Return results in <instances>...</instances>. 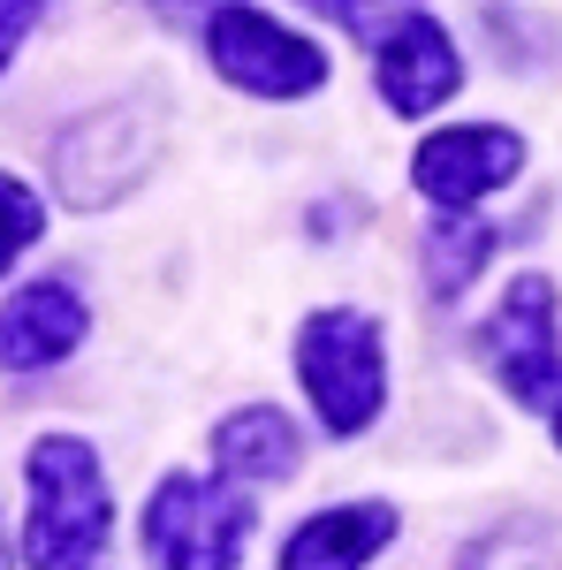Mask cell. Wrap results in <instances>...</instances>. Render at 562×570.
Returning <instances> with one entry per match:
<instances>
[{
  "label": "cell",
  "instance_id": "cell-1",
  "mask_svg": "<svg viewBox=\"0 0 562 570\" xmlns=\"http://www.w3.org/2000/svg\"><path fill=\"white\" fill-rule=\"evenodd\" d=\"M107 480L99 456L69 434H46L31 449V563L39 570H85L107 548Z\"/></svg>",
  "mask_w": 562,
  "mask_h": 570
},
{
  "label": "cell",
  "instance_id": "cell-2",
  "mask_svg": "<svg viewBox=\"0 0 562 570\" xmlns=\"http://www.w3.org/2000/svg\"><path fill=\"white\" fill-rule=\"evenodd\" d=\"M297 373H304V389H312V411L327 419V434H357V426L381 419L388 373H381V327L365 312H319V320H304Z\"/></svg>",
  "mask_w": 562,
  "mask_h": 570
},
{
  "label": "cell",
  "instance_id": "cell-3",
  "mask_svg": "<svg viewBox=\"0 0 562 570\" xmlns=\"http://www.w3.org/2000/svg\"><path fill=\"white\" fill-rule=\"evenodd\" d=\"M252 540V510L220 480H160L145 510V548L160 570H236Z\"/></svg>",
  "mask_w": 562,
  "mask_h": 570
},
{
  "label": "cell",
  "instance_id": "cell-4",
  "mask_svg": "<svg viewBox=\"0 0 562 570\" xmlns=\"http://www.w3.org/2000/svg\"><path fill=\"white\" fill-rule=\"evenodd\" d=\"M479 357L494 365V381L517 403H548L562 389V343H555V282L517 274L494 320L479 327Z\"/></svg>",
  "mask_w": 562,
  "mask_h": 570
},
{
  "label": "cell",
  "instance_id": "cell-5",
  "mask_svg": "<svg viewBox=\"0 0 562 570\" xmlns=\"http://www.w3.org/2000/svg\"><path fill=\"white\" fill-rule=\"evenodd\" d=\"M206 46H214L220 77L244 91H259V99H304V91L327 77V53L297 31H282V23H266L252 8H214L206 16Z\"/></svg>",
  "mask_w": 562,
  "mask_h": 570
},
{
  "label": "cell",
  "instance_id": "cell-6",
  "mask_svg": "<svg viewBox=\"0 0 562 570\" xmlns=\"http://www.w3.org/2000/svg\"><path fill=\"white\" fill-rule=\"evenodd\" d=\"M524 168V145L510 130H494V122H479V130H441L418 145V160H411V183L441 198V206H472L486 190H502V183Z\"/></svg>",
  "mask_w": 562,
  "mask_h": 570
},
{
  "label": "cell",
  "instance_id": "cell-7",
  "mask_svg": "<svg viewBox=\"0 0 562 570\" xmlns=\"http://www.w3.org/2000/svg\"><path fill=\"white\" fill-rule=\"evenodd\" d=\"M91 312L69 282H31L0 305V365L16 373H39V365H61V357L85 343Z\"/></svg>",
  "mask_w": 562,
  "mask_h": 570
},
{
  "label": "cell",
  "instance_id": "cell-8",
  "mask_svg": "<svg viewBox=\"0 0 562 570\" xmlns=\"http://www.w3.org/2000/svg\"><path fill=\"white\" fill-rule=\"evenodd\" d=\"M448 91H456V46H448V31L426 23V16H403L381 39V99L395 115H433Z\"/></svg>",
  "mask_w": 562,
  "mask_h": 570
},
{
  "label": "cell",
  "instance_id": "cell-9",
  "mask_svg": "<svg viewBox=\"0 0 562 570\" xmlns=\"http://www.w3.org/2000/svg\"><path fill=\"white\" fill-rule=\"evenodd\" d=\"M395 540L388 502H349V510H319L297 540L282 548V570H365V556H381Z\"/></svg>",
  "mask_w": 562,
  "mask_h": 570
},
{
  "label": "cell",
  "instance_id": "cell-10",
  "mask_svg": "<svg viewBox=\"0 0 562 570\" xmlns=\"http://www.w3.org/2000/svg\"><path fill=\"white\" fill-rule=\"evenodd\" d=\"M220 472H236V480H289L297 472V426L282 411H236L220 426Z\"/></svg>",
  "mask_w": 562,
  "mask_h": 570
},
{
  "label": "cell",
  "instance_id": "cell-11",
  "mask_svg": "<svg viewBox=\"0 0 562 570\" xmlns=\"http://www.w3.org/2000/svg\"><path fill=\"white\" fill-rule=\"evenodd\" d=\"M486 244H494V228L472 220V214H441V220H433V236H426V282H433V297H456L479 266H486Z\"/></svg>",
  "mask_w": 562,
  "mask_h": 570
},
{
  "label": "cell",
  "instance_id": "cell-12",
  "mask_svg": "<svg viewBox=\"0 0 562 570\" xmlns=\"http://www.w3.org/2000/svg\"><path fill=\"white\" fill-rule=\"evenodd\" d=\"M464 570H562V525H502L472 548Z\"/></svg>",
  "mask_w": 562,
  "mask_h": 570
},
{
  "label": "cell",
  "instance_id": "cell-13",
  "mask_svg": "<svg viewBox=\"0 0 562 570\" xmlns=\"http://www.w3.org/2000/svg\"><path fill=\"white\" fill-rule=\"evenodd\" d=\"M39 228H46V206L16 176H0V274L23 259L31 244H39Z\"/></svg>",
  "mask_w": 562,
  "mask_h": 570
},
{
  "label": "cell",
  "instance_id": "cell-14",
  "mask_svg": "<svg viewBox=\"0 0 562 570\" xmlns=\"http://www.w3.org/2000/svg\"><path fill=\"white\" fill-rule=\"evenodd\" d=\"M304 8H327V16H343L349 31H381V23H403V0H304Z\"/></svg>",
  "mask_w": 562,
  "mask_h": 570
},
{
  "label": "cell",
  "instance_id": "cell-15",
  "mask_svg": "<svg viewBox=\"0 0 562 570\" xmlns=\"http://www.w3.org/2000/svg\"><path fill=\"white\" fill-rule=\"evenodd\" d=\"M31 23H39V0H0V69H8V53L31 39Z\"/></svg>",
  "mask_w": 562,
  "mask_h": 570
},
{
  "label": "cell",
  "instance_id": "cell-16",
  "mask_svg": "<svg viewBox=\"0 0 562 570\" xmlns=\"http://www.w3.org/2000/svg\"><path fill=\"white\" fill-rule=\"evenodd\" d=\"M555 441H562V403H555Z\"/></svg>",
  "mask_w": 562,
  "mask_h": 570
},
{
  "label": "cell",
  "instance_id": "cell-17",
  "mask_svg": "<svg viewBox=\"0 0 562 570\" xmlns=\"http://www.w3.org/2000/svg\"><path fill=\"white\" fill-rule=\"evenodd\" d=\"M0 563H8V540H0Z\"/></svg>",
  "mask_w": 562,
  "mask_h": 570
}]
</instances>
